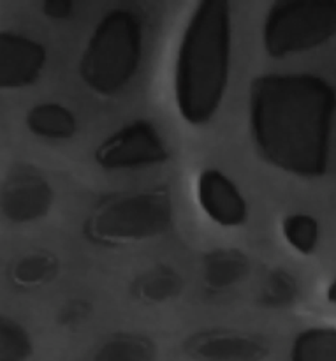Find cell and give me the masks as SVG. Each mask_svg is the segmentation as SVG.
I'll return each mask as SVG.
<instances>
[{
  "label": "cell",
  "mask_w": 336,
  "mask_h": 361,
  "mask_svg": "<svg viewBox=\"0 0 336 361\" xmlns=\"http://www.w3.org/2000/svg\"><path fill=\"white\" fill-rule=\"evenodd\" d=\"M336 88L309 73L261 74L250 83L249 123L264 162L299 178H321L330 166Z\"/></svg>",
  "instance_id": "1"
},
{
  "label": "cell",
  "mask_w": 336,
  "mask_h": 361,
  "mask_svg": "<svg viewBox=\"0 0 336 361\" xmlns=\"http://www.w3.org/2000/svg\"><path fill=\"white\" fill-rule=\"evenodd\" d=\"M232 56V11L225 0L194 6L175 63V101L189 126L215 118L228 94Z\"/></svg>",
  "instance_id": "2"
},
{
  "label": "cell",
  "mask_w": 336,
  "mask_h": 361,
  "mask_svg": "<svg viewBox=\"0 0 336 361\" xmlns=\"http://www.w3.org/2000/svg\"><path fill=\"white\" fill-rule=\"evenodd\" d=\"M141 59V18L129 7H115L95 25L81 55L80 76L94 94L115 97L136 78Z\"/></svg>",
  "instance_id": "3"
},
{
  "label": "cell",
  "mask_w": 336,
  "mask_h": 361,
  "mask_svg": "<svg viewBox=\"0 0 336 361\" xmlns=\"http://www.w3.org/2000/svg\"><path fill=\"white\" fill-rule=\"evenodd\" d=\"M175 222V204L168 189L136 190L108 196L85 221L90 242L106 247L147 242L168 233Z\"/></svg>",
  "instance_id": "4"
},
{
  "label": "cell",
  "mask_w": 336,
  "mask_h": 361,
  "mask_svg": "<svg viewBox=\"0 0 336 361\" xmlns=\"http://www.w3.org/2000/svg\"><path fill=\"white\" fill-rule=\"evenodd\" d=\"M336 35V0H280L263 23V46L271 59L312 51Z\"/></svg>",
  "instance_id": "5"
},
{
  "label": "cell",
  "mask_w": 336,
  "mask_h": 361,
  "mask_svg": "<svg viewBox=\"0 0 336 361\" xmlns=\"http://www.w3.org/2000/svg\"><path fill=\"white\" fill-rule=\"evenodd\" d=\"M169 150L157 127L134 120L106 137L95 150V162L106 171H137L168 162Z\"/></svg>",
  "instance_id": "6"
},
{
  "label": "cell",
  "mask_w": 336,
  "mask_h": 361,
  "mask_svg": "<svg viewBox=\"0 0 336 361\" xmlns=\"http://www.w3.org/2000/svg\"><path fill=\"white\" fill-rule=\"evenodd\" d=\"M55 192L48 178L30 164H16L0 183V214L14 224H28L46 217Z\"/></svg>",
  "instance_id": "7"
},
{
  "label": "cell",
  "mask_w": 336,
  "mask_h": 361,
  "mask_svg": "<svg viewBox=\"0 0 336 361\" xmlns=\"http://www.w3.org/2000/svg\"><path fill=\"white\" fill-rule=\"evenodd\" d=\"M183 353L194 361H264L270 356V342L259 334L211 328L190 335Z\"/></svg>",
  "instance_id": "8"
},
{
  "label": "cell",
  "mask_w": 336,
  "mask_h": 361,
  "mask_svg": "<svg viewBox=\"0 0 336 361\" xmlns=\"http://www.w3.org/2000/svg\"><path fill=\"white\" fill-rule=\"evenodd\" d=\"M48 53L35 39L0 32V90L34 85L44 71Z\"/></svg>",
  "instance_id": "9"
},
{
  "label": "cell",
  "mask_w": 336,
  "mask_h": 361,
  "mask_svg": "<svg viewBox=\"0 0 336 361\" xmlns=\"http://www.w3.org/2000/svg\"><path fill=\"white\" fill-rule=\"evenodd\" d=\"M197 200L204 214L222 228H239L249 221L242 190L220 169L208 168L197 178Z\"/></svg>",
  "instance_id": "10"
},
{
  "label": "cell",
  "mask_w": 336,
  "mask_h": 361,
  "mask_svg": "<svg viewBox=\"0 0 336 361\" xmlns=\"http://www.w3.org/2000/svg\"><path fill=\"white\" fill-rule=\"evenodd\" d=\"M250 274V259L238 249H215L203 257V281L206 289L228 291Z\"/></svg>",
  "instance_id": "11"
},
{
  "label": "cell",
  "mask_w": 336,
  "mask_h": 361,
  "mask_svg": "<svg viewBox=\"0 0 336 361\" xmlns=\"http://www.w3.org/2000/svg\"><path fill=\"white\" fill-rule=\"evenodd\" d=\"M28 130L42 140L66 141L77 133L74 113L58 102H42L34 106L25 116Z\"/></svg>",
  "instance_id": "12"
},
{
  "label": "cell",
  "mask_w": 336,
  "mask_h": 361,
  "mask_svg": "<svg viewBox=\"0 0 336 361\" xmlns=\"http://www.w3.org/2000/svg\"><path fill=\"white\" fill-rule=\"evenodd\" d=\"M183 288H185V281L175 268L157 264L134 281L132 295L139 302L157 305V303H166L178 298L183 293Z\"/></svg>",
  "instance_id": "13"
},
{
  "label": "cell",
  "mask_w": 336,
  "mask_h": 361,
  "mask_svg": "<svg viewBox=\"0 0 336 361\" xmlns=\"http://www.w3.org/2000/svg\"><path fill=\"white\" fill-rule=\"evenodd\" d=\"M155 353V344L147 335L120 331L113 334L94 353L90 361H154Z\"/></svg>",
  "instance_id": "14"
},
{
  "label": "cell",
  "mask_w": 336,
  "mask_h": 361,
  "mask_svg": "<svg viewBox=\"0 0 336 361\" xmlns=\"http://www.w3.org/2000/svg\"><path fill=\"white\" fill-rule=\"evenodd\" d=\"M291 361H336V328L316 326L296 335Z\"/></svg>",
  "instance_id": "15"
},
{
  "label": "cell",
  "mask_w": 336,
  "mask_h": 361,
  "mask_svg": "<svg viewBox=\"0 0 336 361\" xmlns=\"http://www.w3.org/2000/svg\"><path fill=\"white\" fill-rule=\"evenodd\" d=\"M58 274V259L49 252H34L23 256L11 270V281L21 289L48 284Z\"/></svg>",
  "instance_id": "16"
},
{
  "label": "cell",
  "mask_w": 336,
  "mask_h": 361,
  "mask_svg": "<svg viewBox=\"0 0 336 361\" xmlns=\"http://www.w3.org/2000/svg\"><path fill=\"white\" fill-rule=\"evenodd\" d=\"M298 298L296 279L284 268H273L264 275L261 282L257 302L264 309H289Z\"/></svg>",
  "instance_id": "17"
},
{
  "label": "cell",
  "mask_w": 336,
  "mask_h": 361,
  "mask_svg": "<svg viewBox=\"0 0 336 361\" xmlns=\"http://www.w3.org/2000/svg\"><path fill=\"white\" fill-rule=\"evenodd\" d=\"M282 233H284L285 242H287L296 252L303 254V256H310V254L316 252V249L319 247V222H317L316 217H312V215L309 214L296 212V214L287 215V217L282 221Z\"/></svg>",
  "instance_id": "18"
},
{
  "label": "cell",
  "mask_w": 336,
  "mask_h": 361,
  "mask_svg": "<svg viewBox=\"0 0 336 361\" xmlns=\"http://www.w3.org/2000/svg\"><path fill=\"white\" fill-rule=\"evenodd\" d=\"M32 353L28 331L16 321L0 316V361H27Z\"/></svg>",
  "instance_id": "19"
},
{
  "label": "cell",
  "mask_w": 336,
  "mask_h": 361,
  "mask_svg": "<svg viewBox=\"0 0 336 361\" xmlns=\"http://www.w3.org/2000/svg\"><path fill=\"white\" fill-rule=\"evenodd\" d=\"M92 307L83 300H73L67 303L62 310H60V323L63 326H77V324L85 323L87 317L90 316Z\"/></svg>",
  "instance_id": "20"
},
{
  "label": "cell",
  "mask_w": 336,
  "mask_h": 361,
  "mask_svg": "<svg viewBox=\"0 0 336 361\" xmlns=\"http://www.w3.org/2000/svg\"><path fill=\"white\" fill-rule=\"evenodd\" d=\"M41 9L51 20H69L74 14V4L70 0H46Z\"/></svg>",
  "instance_id": "21"
},
{
  "label": "cell",
  "mask_w": 336,
  "mask_h": 361,
  "mask_svg": "<svg viewBox=\"0 0 336 361\" xmlns=\"http://www.w3.org/2000/svg\"><path fill=\"white\" fill-rule=\"evenodd\" d=\"M326 295H328V300H330L331 303H336V279L330 284V288H328Z\"/></svg>",
  "instance_id": "22"
}]
</instances>
